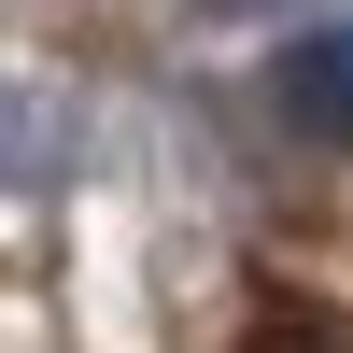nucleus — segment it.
<instances>
[{
    "mask_svg": "<svg viewBox=\"0 0 353 353\" xmlns=\"http://www.w3.org/2000/svg\"><path fill=\"white\" fill-rule=\"evenodd\" d=\"M269 99H283L297 141H353V28H297L269 57Z\"/></svg>",
    "mask_w": 353,
    "mask_h": 353,
    "instance_id": "1",
    "label": "nucleus"
}]
</instances>
